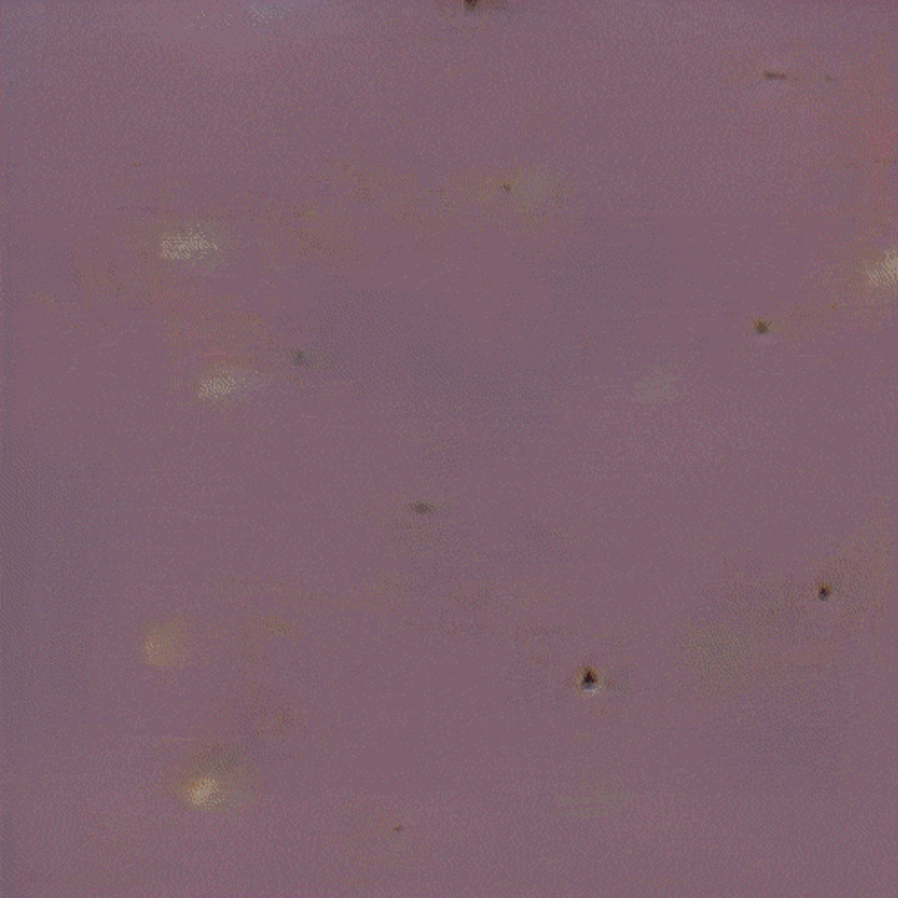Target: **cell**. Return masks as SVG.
Returning a JSON list of instances; mask_svg holds the SVG:
<instances>
[{"mask_svg": "<svg viewBox=\"0 0 898 898\" xmlns=\"http://www.w3.org/2000/svg\"><path fill=\"white\" fill-rule=\"evenodd\" d=\"M218 249V241L207 230L178 232L163 245L165 254L172 259L209 258Z\"/></svg>", "mask_w": 898, "mask_h": 898, "instance_id": "1", "label": "cell"}]
</instances>
